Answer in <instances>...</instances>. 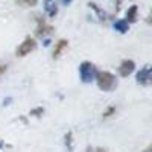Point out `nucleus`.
<instances>
[{
  "label": "nucleus",
  "mask_w": 152,
  "mask_h": 152,
  "mask_svg": "<svg viewBox=\"0 0 152 152\" xmlns=\"http://www.w3.org/2000/svg\"><path fill=\"white\" fill-rule=\"evenodd\" d=\"M94 81H96L97 87H99L102 91H113L114 88L117 87V84H119L116 76H114L113 73H110V72H105V70L97 72Z\"/></svg>",
  "instance_id": "f257e3e1"
},
{
  "label": "nucleus",
  "mask_w": 152,
  "mask_h": 152,
  "mask_svg": "<svg viewBox=\"0 0 152 152\" xmlns=\"http://www.w3.org/2000/svg\"><path fill=\"white\" fill-rule=\"evenodd\" d=\"M96 73H97V69L91 61H82L79 64V76L84 84L93 82L96 78Z\"/></svg>",
  "instance_id": "f03ea898"
},
{
  "label": "nucleus",
  "mask_w": 152,
  "mask_h": 152,
  "mask_svg": "<svg viewBox=\"0 0 152 152\" xmlns=\"http://www.w3.org/2000/svg\"><path fill=\"white\" fill-rule=\"evenodd\" d=\"M35 47H37V40L34 37H26L24 40L20 43V46L17 47V50H15V55L17 56H26V55H29L32 50H35Z\"/></svg>",
  "instance_id": "7ed1b4c3"
},
{
  "label": "nucleus",
  "mask_w": 152,
  "mask_h": 152,
  "mask_svg": "<svg viewBox=\"0 0 152 152\" xmlns=\"http://www.w3.org/2000/svg\"><path fill=\"white\" fill-rule=\"evenodd\" d=\"M135 79H137V84H140V85H145V87L151 85V82H152V69H151V66H145L135 75Z\"/></svg>",
  "instance_id": "20e7f679"
},
{
  "label": "nucleus",
  "mask_w": 152,
  "mask_h": 152,
  "mask_svg": "<svg viewBox=\"0 0 152 152\" xmlns=\"http://www.w3.org/2000/svg\"><path fill=\"white\" fill-rule=\"evenodd\" d=\"M134 70H135V62L132 59H123L119 66V75L122 78H128Z\"/></svg>",
  "instance_id": "39448f33"
},
{
  "label": "nucleus",
  "mask_w": 152,
  "mask_h": 152,
  "mask_svg": "<svg viewBox=\"0 0 152 152\" xmlns=\"http://www.w3.org/2000/svg\"><path fill=\"white\" fill-rule=\"evenodd\" d=\"M37 21H38V24H37V31H35V34H37V37H46V35H49V34H52L53 32V28L50 26V24H47L43 18H40L37 15Z\"/></svg>",
  "instance_id": "423d86ee"
},
{
  "label": "nucleus",
  "mask_w": 152,
  "mask_h": 152,
  "mask_svg": "<svg viewBox=\"0 0 152 152\" xmlns=\"http://www.w3.org/2000/svg\"><path fill=\"white\" fill-rule=\"evenodd\" d=\"M44 11L47 12V15L50 18L56 17V14H58V5H56L55 0H44Z\"/></svg>",
  "instance_id": "0eeeda50"
},
{
  "label": "nucleus",
  "mask_w": 152,
  "mask_h": 152,
  "mask_svg": "<svg viewBox=\"0 0 152 152\" xmlns=\"http://www.w3.org/2000/svg\"><path fill=\"white\" fill-rule=\"evenodd\" d=\"M67 46H69V41H67V40H64V38H62V40H59V41L55 44V49H53V59L59 58L61 53L67 49Z\"/></svg>",
  "instance_id": "6e6552de"
},
{
  "label": "nucleus",
  "mask_w": 152,
  "mask_h": 152,
  "mask_svg": "<svg viewBox=\"0 0 152 152\" xmlns=\"http://www.w3.org/2000/svg\"><path fill=\"white\" fill-rule=\"evenodd\" d=\"M137 14H138V8H137V5L129 6L128 11H126V21H128V23H134V21H137Z\"/></svg>",
  "instance_id": "1a4fd4ad"
},
{
  "label": "nucleus",
  "mask_w": 152,
  "mask_h": 152,
  "mask_svg": "<svg viewBox=\"0 0 152 152\" xmlns=\"http://www.w3.org/2000/svg\"><path fill=\"white\" fill-rule=\"evenodd\" d=\"M114 29H116L117 32H120V34H126L129 31V23L126 20H117L116 23H114Z\"/></svg>",
  "instance_id": "9d476101"
},
{
  "label": "nucleus",
  "mask_w": 152,
  "mask_h": 152,
  "mask_svg": "<svg viewBox=\"0 0 152 152\" xmlns=\"http://www.w3.org/2000/svg\"><path fill=\"white\" fill-rule=\"evenodd\" d=\"M15 3L23 8H32L38 3V0H15Z\"/></svg>",
  "instance_id": "9b49d317"
},
{
  "label": "nucleus",
  "mask_w": 152,
  "mask_h": 152,
  "mask_svg": "<svg viewBox=\"0 0 152 152\" xmlns=\"http://www.w3.org/2000/svg\"><path fill=\"white\" fill-rule=\"evenodd\" d=\"M88 6H90L91 9H94V11L97 12V15L100 17V20H107V14H105V12H104L102 9H99L96 3H91V2H90V3H88Z\"/></svg>",
  "instance_id": "f8f14e48"
},
{
  "label": "nucleus",
  "mask_w": 152,
  "mask_h": 152,
  "mask_svg": "<svg viewBox=\"0 0 152 152\" xmlns=\"http://www.w3.org/2000/svg\"><path fill=\"white\" fill-rule=\"evenodd\" d=\"M64 140H66V146H67V149H69V151H73V134H72L70 131L66 134Z\"/></svg>",
  "instance_id": "ddd939ff"
},
{
  "label": "nucleus",
  "mask_w": 152,
  "mask_h": 152,
  "mask_svg": "<svg viewBox=\"0 0 152 152\" xmlns=\"http://www.w3.org/2000/svg\"><path fill=\"white\" fill-rule=\"evenodd\" d=\"M43 114H44V108H43V107H38V108H34V110H31L29 116H34V117H41Z\"/></svg>",
  "instance_id": "4468645a"
},
{
  "label": "nucleus",
  "mask_w": 152,
  "mask_h": 152,
  "mask_svg": "<svg viewBox=\"0 0 152 152\" xmlns=\"http://www.w3.org/2000/svg\"><path fill=\"white\" fill-rule=\"evenodd\" d=\"M114 113H116V107H108V108L104 111V114H102V116H104L105 119H108V117H111V116H113Z\"/></svg>",
  "instance_id": "2eb2a0df"
},
{
  "label": "nucleus",
  "mask_w": 152,
  "mask_h": 152,
  "mask_svg": "<svg viewBox=\"0 0 152 152\" xmlns=\"http://www.w3.org/2000/svg\"><path fill=\"white\" fill-rule=\"evenodd\" d=\"M6 72V66L5 64H2V62H0V76H2L3 73Z\"/></svg>",
  "instance_id": "dca6fc26"
},
{
  "label": "nucleus",
  "mask_w": 152,
  "mask_h": 152,
  "mask_svg": "<svg viewBox=\"0 0 152 152\" xmlns=\"http://www.w3.org/2000/svg\"><path fill=\"white\" fill-rule=\"evenodd\" d=\"M93 152H107V149H104V148H93Z\"/></svg>",
  "instance_id": "f3484780"
},
{
  "label": "nucleus",
  "mask_w": 152,
  "mask_h": 152,
  "mask_svg": "<svg viewBox=\"0 0 152 152\" xmlns=\"http://www.w3.org/2000/svg\"><path fill=\"white\" fill-rule=\"evenodd\" d=\"M61 2H62V3H64V5H70V3L73 2V0H61Z\"/></svg>",
  "instance_id": "a211bd4d"
},
{
  "label": "nucleus",
  "mask_w": 152,
  "mask_h": 152,
  "mask_svg": "<svg viewBox=\"0 0 152 152\" xmlns=\"http://www.w3.org/2000/svg\"><path fill=\"white\" fill-rule=\"evenodd\" d=\"M50 44V40H44V46H49Z\"/></svg>",
  "instance_id": "6ab92c4d"
},
{
  "label": "nucleus",
  "mask_w": 152,
  "mask_h": 152,
  "mask_svg": "<svg viewBox=\"0 0 152 152\" xmlns=\"http://www.w3.org/2000/svg\"><path fill=\"white\" fill-rule=\"evenodd\" d=\"M87 152H93V148H91V146H88V148H87Z\"/></svg>",
  "instance_id": "aec40b11"
}]
</instances>
